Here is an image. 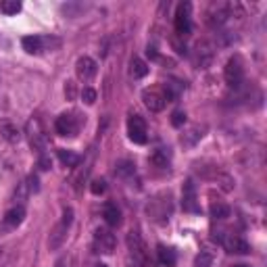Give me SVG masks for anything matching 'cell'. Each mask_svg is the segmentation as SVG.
Here are the masks:
<instances>
[{
	"label": "cell",
	"instance_id": "obj_1",
	"mask_svg": "<svg viewBox=\"0 0 267 267\" xmlns=\"http://www.w3.org/2000/svg\"><path fill=\"white\" fill-rule=\"evenodd\" d=\"M127 249H129V255H131L134 263H136V267H146L148 265V251H146V244L140 238L138 232H129L127 234Z\"/></svg>",
	"mask_w": 267,
	"mask_h": 267
},
{
	"label": "cell",
	"instance_id": "obj_2",
	"mask_svg": "<svg viewBox=\"0 0 267 267\" xmlns=\"http://www.w3.org/2000/svg\"><path fill=\"white\" fill-rule=\"evenodd\" d=\"M71 221H73V209H65L61 223H56L54 230L50 232V238H48V246H50V249H59V246L65 242V238H67V230H69Z\"/></svg>",
	"mask_w": 267,
	"mask_h": 267
},
{
	"label": "cell",
	"instance_id": "obj_3",
	"mask_svg": "<svg viewBox=\"0 0 267 267\" xmlns=\"http://www.w3.org/2000/svg\"><path fill=\"white\" fill-rule=\"evenodd\" d=\"M225 82L230 88H240L244 82V67H242V59L240 56H232L223 69Z\"/></svg>",
	"mask_w": 267,
	"mask_h": 267
},
{
	"label": "cell",
	"instance_id": "obj_4",
	"mask_svg": "<svg viewBox=\"0 0 267 267\" xmlns=\"http://www.w3.org/2000/svg\"><path fill=\"white\" fill-rule=\"evenodd\" d=\"M142 100H144L146 109L152 111V113L163 111L165 105H167V98H165V94H163V88H146V90L142 92Z\"/></svg>",
	"mask_w": 267,
	"mask_h": 267
},
{
	"label": "cell",
	"instance_id": "obj_5",
	"mask_svg": "<svg viewBox=\"0 0 267 267\" xmlns=\"http://www.w3.org/2000/svg\"><path fill=\"white\" fill-rule=\"evenodd\" d=\"M127 134H129L131 142L144 144L146 142V121L140 115H131L127 119Z\"/></svg>",
	"mask_w": 267,
	"mask_h": 267
},
{
	"label": "cell",
	"instance_id": "obj_6",
	"mask_svg": "<svg viewBox=\"0 0 267 267\" xmlns=\"http://www.w3.org/2000/svg\"><path fill=\"white\" fill-rule=\"evenodd\" d=\"M117 246L115 236L109 230H96L94 232V249L96 253H103V255H111Z\"/></svg>",
	"mask_w": 267,
	"mask_h": 267
},
{
	"label": "cell",
	"instance_id": "obj_7",
	"mask_svg": "<svg viewBox=\"0 0 267 267\" xmlns=\"http://www.w3.org/2000/svg\"><path fill=\"white\" fill-rule=\"evenodd\" d=\"M190 3H182L178 7V13H176V31L180 33V36H188V33L192 31V21H190Z\"/></svg>",
	"mask_w": 267,
	"mask_h": 267
},
{
	"label": "cell",
	"instance_id": "obj_8",
	"mask_svg": "<svg viewBox=\"0 0 267 267\" xmlns=\"http://www.w3.org/2000/svg\"><path fill=\"white\" fill-rule=\"evenodd\" d=\"M182 207L184 211L188 213H198V200H196V186L192 180H186L184 182V188H182Z\"/></svg>",
	"mask_w": 267,
	"mask_h": 267
},
{
	"label": "cell",
	"instance_id": "obj_9",
	"mask_svg": "<svg viewBox=\"0 0 267 267\" xmlns=\"http://www.w3.org/2000/svg\"><path fill=\"white\" fill-rule=\"evenodd\" d=\"M23 219H25V209H23L21 205L9 209V211L5 213V217H3V223H0V232H11V230H15L17 225L23 223Z\"/></svg>",
	"mask_w": 267,
	"mask_h": 267
},
{
	"label": "cell",
	"instance_id": "obj_10",
	"mask_svg": "<svg viewBox=\"0 0 267 267\" xmlns=\"http://www.w3.org/2000/svg\"><path fill=\"white\" fill-rule=\"evenodd\" d=\"M78 127H80L78 119L73 115H67V113L56 117V121H54V129H56L59 136H75Z\"/></svg>",
	"mask_w": 267,
	"mask_h": 267
},
{
	"label": "cell",
	"instance_id": "obj_11",
	"mask_svg": "<svg viewBox=\"0 0 267 267\" xmlns=\"http://www.w3.org/2000/svg\"><path fill=\"white\" fill-rule=\"evenodd\" d=\"M96 71H98V65H96L94 59H90V56H80V59H78V63H75V73H78L80 80L90 82V80L96 75Z\"/></svg>",
	"mask_w": 267,
	"mask_h": 267
},
{
	"label": "cell",
	"instance_id": "obj_12",
	"mask_svg": "<svg viewBox=\"0 0 267 267\" xmlns=\"http://www.w3.org/2000/svg\"><path fill=\"white\" fill-rule=\"evenodd\" d=\"M27 136H29V144H31V148L44 150L46 140H44V131H42V125H40L38 119H31V121L27 123Z\"/></svg>",
	"mask_w": 267,
	"mask_h": 267
},
{
	"label": "cell",
	"instance_id": "obj_13",
	"mask_svg": "<svg viewBox=\"0 0 267 267\" xmlns=\"http://www.w3.org/2000/svg\"><path fill=\"white\" fill-rule=\"evenodd\" d=\"M223 246H225V251L232 253V255H249V253H251L249 242H246L244 238L236 236V234H230V236H225V238H223Z\"/></svg>",
	"mask_w": 267,
	"mask_h": 267
},
{
	"label": "cell",
	"instance_id": "obj_14",
	"mask_svg": "<svg viewBox=\"0 0 267 267\" xmlns=\"http://www.w3.org/2000/svg\"><path fill=\"white\" fill-rule=\"evenodd\" d=\"M213 61V50H211V44L207 42H200L196 44V52H194V65L198 69H207Z\"/></svg>",
	"mask_w": 267,
	"mask_h": 267
},
{
	"label": "cell",
	"instance_id": "obj_15",
	"mask_svg": "<svg viewBox=\"0 0 267 267\" xmlns=\"http://www.w3.org/2000/svg\"><path fill=\"white\" fill-rule=\"evenodd\" d=\"M48 42H50V40L40 38V36H25V38H21V46H23V50L29 52V54H40V52H44Z\"/></svg>",
	"mask_w": 267,
	"mask_h": 267
},
{
	"label": "cell",
	"instance_id": "obj_16",
	"mask_svg": "<svg viewBox=\"0 0 267 267\" xmlns=\"http://www.w3.org/2000/svg\"><path fill=\"white\" fill-rule=\"evenodd\" d=\"M0 134H3V138H5L7 142H11V144H17V142L21 140L19 127H17L15 123H11V121H0Z\"/></svg>",
	"mask_w": 267,
	"mask_h": 267
},
{
	"label": "cell",
	"instance_id": "obj_17",
	"mask_svg": "<svg viewBox=\"0 0 267 267\" xmlns=\"http://www.w3.org/2000/svg\"><path fill=\"white\" fill-rule=\"evenodd\" d=\"M103 217H105V221H107L111 227H117V225L121 223V211L117 209L115 203H107V205L103 207Z\"/></svg>",
	"mask_w": 267,
	"mask_h": 267
},
{
	"label": "cell",
	"instance_id": "obj_18",
	"mask_svg": "<svg viewBox=\"0 0 267 267\" xmlns=\"http://www.w3.org/2000/svg\"><path fill=\"white\" fill-rule=\"evenodd\" d=\"M129 73H131L134 80H142V78L148 75V65H146L142 59H136V56H134L131 63H129Z\"/></svg>",
	"mask_w": 267,
	"mask_h": 267
},
{
	"label": "cell",
	"instance_id": "obj_19",
	"mask_svg": "<svg viewBox=\"0 0 267 267\" xmlns=\"http://www.w3.org/2000/svg\"><path fill=\"white\" fill-rule=\"evenodd\" d=\"M59 161H61L65 167L73 169V167L80 163V155H75L73 150H65V148H61V150H59Z\"/></svg>",
	"mask_w": 267,
	"mask_h": 267
},
{
	"label": "cell",
	"instance_id": "obj_20",
	"mask_svg": "<svg viewBox=\"0 0 267 267\" xmlns=\"http://www.w3.org/2000/svg\"><path fill=\"white\" fill-rule=\"evenodd\" d=\"M157 255H159V261H161L163 265H167V267H174V265H176V251H174V249L159 246Z\"/></svg>",
	"mask_w": 267,
	"mask_h": 267
},
{
	"label": "cell",
	"instance_id": "obj_21",
	"mask_svg": "<svg viewBox=\"0 0 267 267\" xmlns=\"http://www.w3.org/2000/svg\"><path fill=\"white\" fill-rule=\"evenodd\" d=\"M180 92H182V84L180 82H167L165 88H163V94L167 98V103H169V100H176L180 96Z\"/></svg>",
	"mask_w": 267,
	"mask_h": 267
},
{
	"label": "cell",
	"instance_id": "obj_22",
	"mask_svg": "<svg viewBox=\"0 0 267 267\" xmlns=\"http://www.w3.org/2000/svg\"><path fill=\"white\" fill-rule=\"evenodd\" d=\"M211 215L215 219H227L232 215V209L225 205V203H213L211 205Z\"/></svg>",
	"mask_w": 267,
	"mask_h": 267
},
{
	"label": "cell",
	"instance_id": "obj_23",
	"mask_svg": "<svg viewBox=\"0 0 267 267\" xmlns=\"http://www.w3.org/2000/svg\"><path fill=\"white\" fill-rule=\"evenodd\" d=\"M19 11H21L19 0H3L0 3V13H5V15H17Z\"/></svg>",
	"mask_w": 267,
	"mask_h": 267
},
{
	"label": "cell",
	"instance_id": "obj_24",
	"mask_svg": "<svg viewBox=\"0 0 267 267\" xmlns=\"http://www.w3.org/2000/svg\"><path fill=\"white\" fill-rule=\"evenodd\" d=\"M152 163L159 167H167V163H169V152H167V148H159L152 155Z\"/></svg>",
	"mask_w": 267,
	"mask_h": 267
},
{
	"label": "cell",
	"instance_id": "obj_25",
	"mask_svg": "<svg viewBox=\"0 0 267 267\" xmlns=\"http://www.w3.org/2000/svg\"><path fill=\"white\" fill-rule=\"evenodd\" d=\"M90 190H92V194H105V190H107V182L105 180H92L90 182Z\"/></svg>",
	"mask_w": 267,
	"mask_h": 267
},
{
	"label": "cell",
	"instance_id": "obj_26",
	"mask_svg": "<svg viewBox=\"0 0 267 267\" xmlns=\"http://www.w3.org/2000/svg\"><path fill=\"white\" fill-rule=\"evenodd\" d=\"M194 265H196V267H211V265H213V257H211L209 253H200V255L196 257Z\"/></svg>",
	"mask_w": 267,
	"mask_h": 267
},
{
	"label": "cell",
	"instance_id": "obj_27",
	"mask_svg": "<svg viewBox=\"0 0 267 267\" xmlns=\"http://www.w3.org/2000/svg\"><path fill=\"white\" fill-rule=\"evenodd\" d=\"M82 98H84V103H86V105H94V103H96V90H92V88H84V90H82Z\"/></svg>",
	"mask_w": 267,
	"mask_h": 267
},
{
	"label": "cell",
	"instance_id": "obj_28",
	"mask_svg": "<svg viewBox=\"0 0 267 267\" xmlns=\"http://www.w3.org/2000/svg\"><path fill=\"white\" fill-rule=\"evenodd\" d=\"M117 174H119V176H129V174H134V165H131V163H127V161L119 163V167H117Z\"/></svg>",
	"mask_w": 267,
	"mask_h": 267
},
{
	"label": "cell",
	"instance_id": "obj_29",
	"mask_svg": "<svg viewBox=\"0 0 267 267\" xmlns=\"http://www.w3.org/2000/svg\"><path fill=\"white\" fill-rule=\"evenodd\" d=\"M171 123H174L176 127H182V125L186 123V113H184V111H176V113L171 115Z\"/></svg>",
	"mask_w": 267,
	"mask_h": 267
},
{
	"label": "cell",
	"instance_id": "obj_30",
	"mask_svg": "<svg viewBox=\"0 0 267 267\" xmlns=\"http://www.w3.org/2000/svg\"><path fill=\"white\" fill-rule=\"evenodd\" d=\"M65 94H67V98H69V100L75 98V84H73V82H67V86H65Z\"/></svg>",
	"mask_w": 267,
	"mask_h": 267
},
{
	"label": "cell",
	"instance_id": "obj_31",
	"mask_svg": "<svg viewBox=\"0 0 267 267\" xmlns=\"http://www.w3.org/2000/svg\"><path fill=\"white\" fill-rule=\"evenodd\" d=\"M146 56H148V59H152V61H157V59H159V52H157V48L148 46V48H146Z\"/></svg>",
	"mask_w": 267,
	"mask_h": 267
},
{
	"label": "cell",
	"instance_id": "obj_32",
	"mask_svg": "<svg viewBox=\"0 0 267 267\" xmlns=\"http://www.w3.org/2000/svg\"><path fill=\"white\" fill-rule=\"evenodd\" d=\"M40 169H50V161L48 159H44V157L40 159Z\"/></svg>",
	"mask_w": 267,
	"mask_h": 267
},
{
	"label": "cell",
	"instance_id": "obj_33",
	"mask_svg": "<svg viewBox=\"0 0 267 267\" xmlns=\"http://www.w3.org/2000/svg\"><path fill=\"white\" fill-rule=\"evenodd\" d=\"M94 267H109V265H105V263H96Z\"/></svg>",
	"mask_w": 267,
	"mask_h": 267
},
{
	"label": "cell",
	"instance_id": "obj_34",
	"mask_svg": "<svg viewBox=\"0 0 267 267\" xmlns=\"http://www.w3.org/2000/svg\"><path fill=\"white\" fill-rule=\"evenodd\" d=\"M234 267H251V265H234Z\"/></svg>",
	"mask_w": 267,
	"mask_h": 267
}]
</instances>
